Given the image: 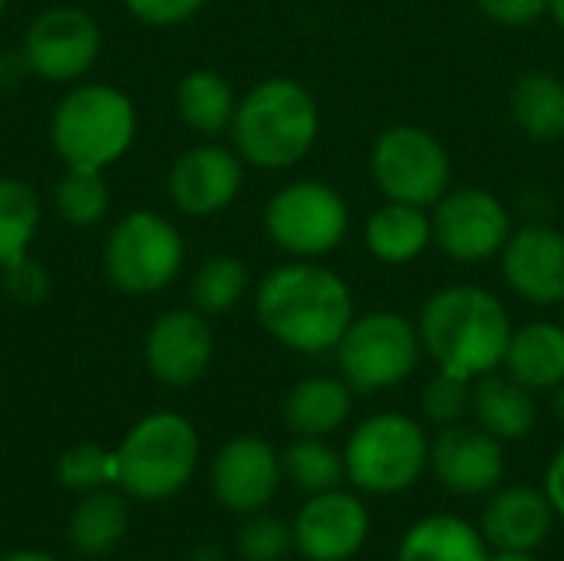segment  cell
<instances>
[{"mask_svg": "<svg viewBox=\"0 0 564 561\" xmlns=\"http://www.w3.org/2000/svg\"><path fill=\"white\" fill-rule=\"evenodd\" d=\"M509 109L516 126L539 142H555L564 136V83L555 73H522L512 86Z\"/></svg>", "mask_w": 564, "mask_h": 561, "instance_id": "cell-26", "label": "cell"}, {"mask_svg": "<svg viewBox=\"0 0 564 561\" xmlns=\"http://www.w3.org/2000/svg\"><path fill=\"white\" fill-rule=\"evenodd\" d=\"M473 417L496 440H525L539 423L535 397L516 377L482 374L473 380Z\"/></svg>", "mask_w": 564, "mask_h": 561, "instance_id": "cell-20", "label": "cell"}, {"mask_svg": "<svg viewBox=\"0 0 564 561\" xmlns=\"http://www.w3.org/2000/svg\"><path fill=\"white\" fill-rule=\"evenodd\" d=\"M489 561H539L532 552H499L496 559Z\"/></svg>", "mask_w": 564, "mask_h": 561, "instance_id": "cell-40", "label": "cell"}, {"mask_svg": "<svg viewBox=\"0 0 564 561\" xmlns=\"http://www.w3.org/2000/svg\"><path fill=\"white\" fill-rule=\"evenodd\" d=\"M43 222V202L23 179L0 175V268L30 255Z\"/></svg>", "mask_w": 564, "mask_h": 561, "instance_id": "cell-28", "label": "cell"}, {"mask_svg": "<svg viewBox=\"0 0 564 561\" xmlns=\"http://www.w3.org/2000/svg\"><path fill=\"white\" fill-rule=\"evenodd\" d=\"M430 463V440L423 427L403 413H380L364 420L347 450L344 466L357 489L393 496L420 479Z\"/></svg>", "mask_w": 564, "mask_h": 561, "instance_id": "cell-7", "label": "cell"}, {"mask_svg": "<svg viewBox=\"0 0 564 561\" xmlns=\"http://www.w3.org/2000/svg\"><path fill=\"white\" fill-rule=\"evenodd\" d=\"M7 7H10V0H0V17L7 13Z\"/></svg>", "mask_w": 564, "mask_h": 561, "instance_id": "cell-44", "label": "cell"}, {"mask_svg": "<svg viewBox=\"0 0 564 561\" xmlns=\"http://www.w3.org/2000/svg\"><path fill=\"white\" fill-rule=\"evenodd\" d=\"M555 390H558V397H555V407H558V417L564 420V380L558 384V387H555Z\"/></svg>", "mask_w": 564, "mask_h": 561, "instance_id": "cell-43", "label": "cell"}, {"mask_svg": "<svg viewBox=\"0 0 564 561\" xmlns=\"http://www.w3.org/2000/svg\"><path fill=\"white\" fill-rule=\"evenodd\" d=\"M116 466V486H122L132 499H169L182 493L198 466V433L182 413H149L119 443Z\"/></svg>", "mask_w": 564, "mask_h": 561, "instance_id": "cell-5", "label": "cell"}, {"mask_svg": "<svg viewBox=\"0 0 564 561\" xmlns=\"http://www.w3.org/2000/svg\"><path fill=\"white\" fill-rule=\"evenodd\" d=\"M294 549V529L274 516H254L238 532V552L245 561H278Z\"/></svg>", "mask_w": 564, "mask_h": 561, "instance_id": "cell-34", "label": "cell"}, {"mask_svg": "<svg viewBox=\"0 0 564 561\" xmlns=\"http://www.w3.org/2000/svg\"><path fill=\"white\" fill-rule=\"evenodd\" d=\"M208 0H122L126 13L145 26H178L192 20Z\"/></svg>", "mask_w": 564, "mask_h": 561, "instance_id": "cell-36", "label": "cell"}, {"mask_svg": "<svg viewBox=\"0 0 564 561\" xmlns=\"http://www.w3.org/2000/svg\"><path fill=\"white\" fill-rule=\"evenodd\" d=\"M397 561H489L486 539L456 516H430L416 522L403 542Z\"/></svg>", "mask_w": 564, "mask_h": 561, "instance_id": "cell-25", "label": "cell"}, {"mask_svg": "<svg viewBox=\"0 0 564 561\" xmlns=\"http://www.w3.org/2000/svg\"><path fill=\"white\" fill-rule=\"evenodd\" d=\"M109 182L96 169H66L53 188V208L69 228H93L109 212Z\"/></svg>", "mask_w": 564, "mask_h": 561, "instance_id": "cell-30", "label": "cell"}, {"mask_svg": "<svg viewBox=\"0 0 564 561\" xmlns=\"http://www.w3.org/2000/svg\"><path fill=\"white\" fill-rule=\"evenodd\" d=\"M469 407H473V380L466 377L440 370V377H433L423 390V413L436 427L459 423Z\"/></svg>", "mask_w": 564, "mask_h": 561, "instance_id": "cell-33", "label": "cell"}, {"mask_svg": "<svg viewBox=\"0 0 564 561\" xmlns=\"http://www.w3.org/2000/svg\"><path fill=\"white\" fill-rule=\"evenodd\" d=\"M258 324L297 354H324L354 321V294L340 274L314 261L274 268L254 294Z\"/></svg>", "mask_w": 564, "mask_h": 561, "instance_id": "cell-1", "label": "cell"}, {"mask_svg": "<svg viewBox=\"0 0 564 561\" xmlns=\"http://www.w3.org/2000/svg\"><path fill=\"white\" fill-rule=\"evenodd\" d=\"M188 294L205 317L225 314L248 294V265L235 255H212L195 268Z\"/></svg>", "mask_w": 564, "mask_h": 561, "instance_id": "cell-29", "label": "cell"}, {"mask_svg": "<svg viewBox=\"0 0 564 561\" xmlns=\"http://www.w3.org/2000/svg\"><path fill=\"white\" fill-rule=\"evenodd\" d=\"M512 238L509 208L486 188H449L433 205V241L453 261H486Z\"/></svg>", "mask_w": 564, "mask_h": 561, "instance_id": "cell-12", "label": "cell"}, {"mask_svg": "<svg viewBox=\"0 0 564 561\" xmlns=\"http://www.w3.org/2000/svg\"><path fill=\"white\" fill-rule=\"evenodd\" d=\"M281 483V456L261 436L228 440L212 466V489L218 503L231 513L254 516L261 513Z\"/></svg>", "mask_w": 564, "mask_h": 561, "instance_id": "cell-15", "label": "cell"}, {"mask_svg": "<svg viewBox=\"0 0 564 561\" xmlns=\"http://www.w3.org/2000/svg\"><path fill=\"white\" fill-rule=\"evenodd\" d=\"M370 175L390 202L430 208L453 182L446 145L420 126H393L370 149Z\"/></svg>", "mask_w": 564, "mask_h": 561, "instance_id": "cell-9", "label": "cell"}, {"mask_svg": "<svg viewBox=\"0 0 564 561\" xmlns=\"http://www.w3.org/2000/svg\"><path fill=\"white\" fill-rule=\"evenodd\" d=\"M235 106H238V96L231 83L215 69H192L175 86L178 119L205 139H215L231 129Z\"/></svg>", "mask_w": 564, "mask_h": 561, "instance_id": "cell-24", "label": "cell"}, {"mask_svg": "<svg viewBox=\"0 0 564 561\" xmlns=\"http://www.w3.org/2000/svg\"><path fill=\"white\" fill-rule=\"evenodd\" d=\"M370 519L357 496L350 493H317L297 513L294 549L311 561H344L360 552Z\"/></svg>", "mask_w": 564, "mask_h": 561, "instance_id": "cell-18", "label": "cell"}, {"mask_svg": "<svg viewBox=\"0 0 564 561\" xmlns=\"http://www.w3.org/2000/svg\"><path fill=\"white\" fill-rule=\"evenodd\" d=\"M549 493L532 486H509L496 493L482 513V539L496 552H532L555 522Z\"/></svg>", "mask_w": 564, "mask_h": 561, "instance_id": "cell-19", "label": "cell"}, {"mask_svg": "<svg viewBox=\"0 0 564 561\" xmlns=\"http://www.w3.org/2000/svg\"><path fill=\"white\" fill-rule=\"evenodd\" d=\"M135 132V103L112 83H73L50 116V145L66 169L106 172L132 149Z\"/></svg>", "mask_w": 564, "mask_h": 561, "instance_id": "cell-4", "label": "cell"}, {"mask_svg": "<svg viewBox=\"0 0 564 561\" xmlns=\"http://www.w3.org/2000/svg\"><path fill=\"white\" fill-rule=\"evenodd\" d=\"M502 278L529 304L564 301V231L555 225H525L502 248Z\"/></svg>", "mask_w": 564, "mask_h": 561, "instance_id": "cell-16", "label": "cell"}, {"mask_svg": "<svg viewBox=\"0 0 564 561\" xmlns=\"http://www.w3.org/2000/svg\"><path fill=\"white\" fill-rule=\"evenodd\" d=\"M545 493L555 506V513L564 519V446L555 453L552 466H549V476H545Z\"/></svg>", "mask_w": 564, "mask_h": 561, "instance_id": "cell-38", "label": "cell"}, {"mask_svg": "<svg viewBox=\"0 0 564 561\" xmlns=\"http://www.w3.org/2000/svg\"><path fill=\"white\" fill-rule=\"evenodd\" d=\"M420 327L403 314L373 311L350 321L337 344V364L354 393H377L406 380L420 364Z\"/></svg>", "mask_w": 564, "mask_h": 561, "instance_id": "cell-8", "label": "cell"}, {"mask_svg": "<svg viewBox=\"0 0 564 561\" xmlns=\"http://www.w3.org/2000/svg\"><path fill=\"white\" fill-rule=\"evenodd\" d=\"M549 10H552V17L558 20V26L564 30V0H549Z\"/></svg>", "mask_w": 564, "mask_h": 561, "instance_id": "cell-41", "label": "cell"}, {"mask_svg": "<svg viewBox=\"0 0 564 561\" xmlns=\"http://www.w3.org/2000/svg\"><path fill=\"white\" fill-rule=\"evenodd\" d=\"M420 341L440 370L476 380L506 364L512 321L492 291L476 284H449L423 304Z\"/></svg>", "mask_w": 564, "mask_h": 561, "instance_id": "cell-2", "label": "cell"}, {"mask_svg": "<svg viewBox=\"0 0 564 561\" xmlns=\"http://www.w3.org/2000/svg\"><path fill=\"white\" fill-rule=\"evenodd\" d=\"M195 561H225V559H221V552H218V549H205V552H198V555H195Z\"/></svg>", "mask_w": 564, "mask_h": 561, "instance_id": "cell-42", "label": "cell"}, {"mask_svg": "<svg viewBox=\"0 0 564 561\" xmlns=\"http://www.w3.org/2000/svg\"><path fill=\"white\" fill-rule=\"evenodd\" d=\"M350 228L347 202L327 182L301 179L278 188L264 208V231L268 238L304 261L330 255Z\"/></svg>", "mask_w": 564, "mask_h": 561, "instance_id": "cell-10", "label": "cell"}, {"mask_svg": "<svg viewBox=\"0 0 564 561\" xmlns=\"http://www.w3.org/2000/svg\"><path fill=\"white\" fill-rule=\"evenodd\" d=\"M56 479H59V486H66L73 493H93V489L112 486L119 479L116 450H102L96 443H76L59 456Z\"/></svg>", "mask_w": 564, "mask_h": 561, "instance_id": "cell-32", "label": "cell"}, {"mask_svg": "<svg viewBox=\"0 0 564 561\" xmlns=\"http://www.w3.org/2000/svg\"><path fill=\"white\" fill-rule=\"evenodd\" d=\"M433 470L440 483L459 496H482L492 493L502 483L506 473V453L502 443L486 433L479 423H453L443 427V433L430 446Z\"/></svg>", "mask_w": 564, "mask_h": 561, "instance_id": "cell-17", "label": "cell"}, {"mask_svg": "<svg viewBox=\"0 0 564 561\" xmlns=\"http://www.w3.org/2000/svg\"><path fill=\"white\" fill-rule=\"evenodd\" d=\"M142 357L149 374L165 387H192L205 377L215 357V334L208 317L195 308H172L145 331Z\"/></svg>", "mask_w": 564, "mask_h": 561, "instance_id": "cell-14", "label": "cell"}, {"mask_svg": "<svg viewBox=\"0 0 564 561\" xmlns=\"http://www.w3.org/2000/svg\"><path fill=\"white\" fill-rule=\"evenodd\" d=\"M476 3L489 20L506 26H529L549 10V0H476Z\"/></svg>", "mask_w": 564, "mask_h": 561, "instance_id": "cell-37", "label": "cell"}, {"mask_svg": "<svg viewBox=\"0 0 564 561\" xmlns=\"http://www.w3.org/2000/svg\"><path fill=\"white\" fill-rule=\"evenodd\" d=\"M231 149L254 169L297 165L321 132V112L314 96L288 76L254 83L235 106Z\"/></svg>", "mask_w": 564, "mask_h": 561, "instance_id": "cell-3", "label": "cell"}, {"mask_svg": "<svg viewBox=\"0 0 564 561\" xmlns=\"http://www.w3.org/2000/svg\"><path fill=\"white\" fill-rule=\"evenodd\" d=\"M509 377L525 384L529 390H555L564 380V327L552 321L525 324L512 331L506 350Z\"/></svg>", "mask_w": 564, "mask_h": 561, "instance_id": "cell-23", "label": "cell"}, {"mask_svg": "<svg viewBox=\"0 0 564 561\" xmlns=\"http://www.w3.org/2000/svg\"><path fill=\"white\" fill-rule=\"evenodd\" d=\"M245 185V159L221 142H198L175 155L165 175L169 202L188 218L225 212Z\"/></svg>", "mask_w": 564, "mask_h": 561, "instance_id": "cell-13", "label": "cell"}, {"mask_svg": "<svg viewBox=\"0 0 564 561\" xmlns=\"http://www.w3.org/2000/svg\"><path fill=\"white\" fill-rule=\"evenodd\" d=\"M0 561H56L50 559V555H43V552H13V555H7V559Z\"/></svg>", "mask_w": 564, "mask_h": 561, "instance_id": "cell-39", "label": "cell"}, {"mask_svg": "<svg viewBox=\"0 0 564 561\" xmlns=\"http://www.w3.org/2000/svg\"><path fill=\"white\" fill-rule=\"evenodd\" d=\"M364 241L377 261L387 265H406L426 251L433 241V215L420 205L406 202H387L367 218Z\"/></svg>", "mask_w": 564, "mask_h": 561, "instance_id": "cell-21", "label": "cell"}, {"mask_svg": "<svg viewBox=\"0 0 564 561\" xmlns=\"http://www.w3.org/2000/svg\"><path fill=\"white\" fill-rule=\"evenodd\" d=\"M354 390L344 377H307L284 400V423L297 436H330L350 417Z\"/></svg>", "mask_w": 564, "mask_h": 561, "instance_id": "cell-22", "label": "cell"}, {"mask_svg": "<svg viewBox=\"0 0 564 561\" xmlns=\"http://www.w3.org/2000/svg\"><path fill=\"white\" fill-rule=\"evenodd\" d=\"M185 265V238L178 225L152 208L122 215L102 241V271L109 284L129 298L165 291Z\"/></svg>", "mask_w": 564, "mask_h": 561, "instance_id": "cell-6", "label": "cell"}, {"mask_svg": "<svg viewBox=\"0 0 564 561\" xmlns=\"http://www.w3.org/2000/svg\"><path fill=\"white\" fill-rule=\"evenodd\" d=\"M0 278H3V291H7L10 301H17V304L33 308V304H40V301H46V294H50V274H46V268H43L36 258H30V255H23V258H17L13 265L0 268Z\"/></svg>", "mask_w": 564, "mask_h": 561, "instance_id": "cell-35", "label": "cell"}, {"mask_svg": "<svg viewBox=\"0 0 564 561\" xmlns=\"http://www.w3.org/2000/svg\"><path fill=\"white\" fill-rule=\"evenodd\" d=\"M129 529V509L109 486L93 489L79 499L69 516V542L83 555H109Z\"/></svg>", "mask_w": 564, "mask_h": 561, "instance_id": "cell-27", "label": "cell"}, {"mask_svg": "<svg viewBox=\"0 0 564 561\" xmlns=\"http://www.w3.org/2000/svg\"><path fill=\"white\" fill-rule=\"evenodd\" d=\"M281 473L307 496L317 493H330L340 486V479L347 476L344 456L327 446L321 436H301L297 443L288 446V453L281 456Z\"/></svg>", "mask_w": 564, "mask_h": 561, "instance_id": "cell-31", "label": "cell"}, {"mask_svg": "<svg viewBox=\"0 0 564 561\" xmlns=\"http://www.w3.org/2000/svg\"><path fill=\"white\" fill-rule=\"evenodd\" d=\"M102 53V30L83 7H46L26 33L20 56L46 83H79Z\"/></svg>", "mask_w": 564, "mask_h": 561, "instance_id": "cell-11", "label": "cell"}]
</instances>
